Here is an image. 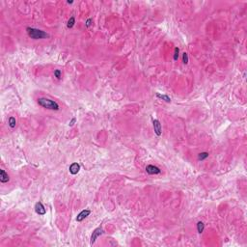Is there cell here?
Wrapping results in <instances>:
<instances>
[{"mask_svg": "<svg viewBox=\"0 0 247 247\" xmlns=\"http://www.w3.org/2000/svg\"><path fill=\"white\" fill-rule=\"evenodd\" d=\"M38 103L46 108V109H50V110H59V104L54 101H51L49 99H45V98H41L38 100Z\"/></svg>", "mask_w": 247, "mask_h": 247, "instance_id": "6da1fadb", "label": "cell"}, {"mask_svg": "<svg viewBox=\"0 0 247 247\" xmlns=\"http://www.w3.org/2000/svg\"><path fill=\"white\" fill-rule=\"evenodd\" d=\"M26 30H27V33H28V35H29V37H31V38L34 39V40L45 39V38H47V37H48V34H46V32H44V31H42V30H39V29L28 27Z\"/></svg>", "mask_w": 247, "mask_h": 247, "instance_id": "7a4b0ae2", "label": "cell"}, {"mask_svg": "<svg viewBox=\"0 0 247 247\" xmlns=\"http://www.w3.org/2000/svg\"><path fill=\"white\" fill-rule=\"evenodd\" d=\"M102 233H103V231H102V229H101V228H97V229L93 232V234H92V237H91V242H90V244H91V245H93V244L96 242L97 238H98L101 235H102Z\"/></svg>", "mask_w": 247, "mask_h": 247, "instance_id": "3957f363", "label": "cell"}, {"mask_svg": "<svg viewBox=\"0 0 247 247\" xmlns=\"http://www.w3.org/2000/svg\"><path fill=\"white\" fill-rule=\"evenodd\" d=\"M35 210L39 215H45L46 214V209L44 207V205L41 202H38L35 205Z\"/></svg>", "mask_w": 247, "mask_h": 247, "instance_id": "277c9868", "label": "cell"}, {"mask_svg": "<svg viewBox=\"0 0 247 247\" xmlns=\"http://www.w3.org/2000/svg\"><path fill=\"white\" fill-rule=\"evenodd\" d=\"M146 171L150 175H156V174H159L160 173L159 168H157V167H156L154 165H148L146 167Z\"/></svg>", "mask_w": 247, "mask_h": 247, "instance_id": "5b68a950", "label": "cell"}, {"mask_svg": "<svg viewBox=\"0 0 247 247\" xmlns=\"http://www.w3.org/2000/svg\"><path fill=\"white\" fill-rule=\"evenodd\" d=\"M153 125H154V129H155L156 134L158 135V136H160V135H161V130H162V129H161V125H160L159 121H158V120H154Z\"/></svg>", "mask_w": 247, "mask_h": 247, "instance_id": "8992f818", "label": "cell"}, {"mask_svg": "<svg viewBox=\"0 0 247 247\" xmlns=\"http://www.w3.org/2000/svg\"><path fill=\"white\" fill-rule=\"evenodd\" d=\"M90 213H91V211L89 210H82L78 215H77V217H76V221H78V222H80V221H82L83 219H85L87 216H89L90 215Z\"/></svg>", "mask_w": 247, "mask_h": 247, "instance_id": "52a82bcc", "label": "cell"}, {"mask_svg": "<svg viewBox=\"0 0 247 247\" xmlns=\"http://www.w3.org/2000/svg\"><path fill=\"white\" fill-rule=\"evenodd\" d=\"M80 170V165L78 163H73L70 166V173L73 175H76Z\"/></svg>", "mask_w": 247, "mask_h": 247, "instance_id": "ba28073f", "label": "cell"}, {"mask_svg": "<svg viewBox=\"0 0 247 247\" xmlns=\"http://www.w3.org/2000/svg\"><path fill=\"white\" fill-rule=\"evenodd\" d=\"M9 180H10V178H9L8 174L4 170H0V182L3 183H6L9 182Z\"/></svg>", "mask_w": 247, "mask_h": 247, "instance_id": "9c48e42d", "label": "cell"}, {"mask_svg": "<svg viewBox=\"0 0 247 247\" xmlns=\"http://www.w3.org/2000/svg\"><path fill=\"white\" fill-rule=\"evenodd\" d=\"M156 97H157L158 99H160V100L165 101L166 102H170V101H171V99H170L167 95H160V94H156Z\"/></svg>", "mask_w": 247, "mask_h": 247, "instance_id": "30bf717a", "label": "cell"}, {"mask_svg": "<svg viewBox=\"0 0 247 247\" xmlns=\"http://www.w3.org/2000/svg\"><path fill=\"white\" fill-rule=\"evenodd\" d=\"M16 124H17L16 118H15V117H10V119H9V126H10L12 128H14L16 127Z\"/></svg>", "mask_w": 247, "mask_h": 247, "instance_id": "8fae6325", "label": "cell"}, {"mask_svg": "<svg viewBox=\"0 0 247 247\" xmlns=\"http://www.w3.org/2000/svg\"><path fill=\"white\" fill-rule=\"evenodd\" d=\"M204 228H205V225H204V223L203 222H198V224H197V229H198V232L201 234V233H203V231H204Z\"/></svg>", "mask_w": 247, "mask_h": 247, "instance_id": "7c38bea8", "label": "cell"}, {"mask_svg": "<svg viewBox=\"0 0 247 247\" xmlns=\"http://www.w3.org/2000/svg\"><path fill=\"white\" fill-rule=\"evenodd\" d=\"M74 23H75V19H74V18H73V17H72V18L69 19L67 26H68V28H72L73 25H74Z\"/></svg>", "mask_w": 247, "mask_h": 247, "instance_id": "4fadbf2b", "label": "cell"}, {"mask_svg": "<svg viewBox=\"0 0 247 247\" xmlns=\"http://www.w3.org/2000/svg\"><path fill=\"white\" fill-rule=\"evenodd\" d=\"M208 156H209V154H208V153H201V154H199L198 158H199L200 160H204V159L207 158Z\"/></svg>", "mask_w": 247, "mask_h": 247, "instance_id": "5bb4252c", "label": "cell"}, {"mask_svg": "<svg viewBox=\"0 0 247 247\" xmlns=\"http://www.w3.org/2000/svg\"><path fill=\"white\" fill-rule=\"evenodd\" d=\"M183 63L186 65V64H188V54L186 53V52H184L183 54Z\"/></svg>", "mask_w": 247, "mask_h": 247, "instance_id": "9a60e30c", "label": "cell"}, {"mask_svg": "<svg viewBox=\"0 0 247 247\" xmlns=\"http://www.w3.org/2000/svg\"><path fill=\"white\" fill-rule=\"evenodd\" d=\"M61 74H62V73H61L60 70H56V71H54V76L57 79H60V78H61Z\"/></svg>", "mask_w": 247, "mask_h": 247, "instance_id": "2e32d148", "label": "cell"}, {"mask_svg": "<svg viewBox=\"0 0 247 247\" xmlns=\"http://www.w3.org/2000/svg\"><path fill=\"white\" fill-rule=\"evenodd\" d=\"M179 52H180L179 47H176V48H175V54H174V60H175V61H177L178 58H179Z\"/></svg>", "mask_w": 247, "mask_h": 247, "instance_id": "e0dca14e", "label": "cell"}, {"mask_svg": "<svg viewBox=\"0 0 247 247\" xmlns=\"http://www.w3.org/2000/svg\"><path fill=\"white\" fill-rule=\"evenodd\" d=\"M92 22H93V20H92L91 18H89V19L86 21V26H87V27H89V26L92 24Z\"/></svg>", "mask_w": 247, "mask_h": 247, "instance_id": "ac0fdd59", "label": "cell"}, {"mask_svg": "<svg viewBox=\"0 0 247 247\" xmlns=\"http://www.w3.org/2000/svg\"><path fill=\"white\" fill-rule=\"evenodd\" d=\"M75 121H76V119H75V118H73V120H72V121H71V123H70V124H69V125H70V127H73V125H74V123H75Z\"/></svg>", "mask_w": 247, "mask_h": 247, "instance_id": "d6986e66", "label": "cell"}]
</instances>
